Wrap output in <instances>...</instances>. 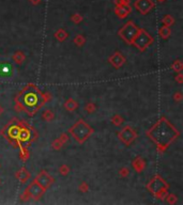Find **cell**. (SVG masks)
Here are the masks:
<instances>
[{
	"label": "cell",
	"mask_w": 183,
	"mask_h": 205,
	"mask_svg": "<svg viewBox=\"0 0 183 205\" xmlns=\"http://www.w3.org/2000/svg\"><path fill=\"white\" fill-rule=\"evenodd\" d=\"M20 105L28 112L29 114H33L43 104V96L39 90L35 88H28L25 89L19 94Z\"/></svg>",
	"instance_id": "1"
},
{
	"label": "cell",
	"mask_w": 183,
	"mask_h": 205,
	"mask_svg": "<svg viewBox=\"0 0 183 205\" xmlns=\"http://www.w3.org/2000/svg\"><path fill=\"white\" fill-rule=\"evenodd\" d=\"M135 8L140 12L141 14H147L149 13L153 8H154V3L152 0H136L135 2Z\"/></svg>",
	"instance_id": "2"
},
{
	"label": "cell",
	"mask_w": 183,
	"mask_h": 205,
	"mask_svg": "<svg viewBox=\"0 0 183 205\" xmlns=\"http://www.w3.org/2000/svg\"><path fill=\"white\" fill-rule=\"evenodd\" d=\"M13 75V66L8 62L0 63V76L1 77H11Z\"/></svg>",
	"instance_id": "3"
},
{
	"label": "cell",
	"mask_w": 183,
	"mask_h": 205,
	"mask_svg": "<svg viewBox=\"0 0 183 205\" xmlns=\"http://www.w3.org/2000/svg\"><path fill=\"white\" fill-rule=\"evenodd\" d=\"M131 9L130 6H117V9H116V13L118 16L120 17H125L126 15L130 13Z\"/></svg>",
	"instance_id": "4"
},
{
	"label": "cell",
	"mask_w": 183,
	"mask_h": 205,
	"mask_svg": "<svg viewBox=\"0 0 183 205\" xmlns=\"http://www.w3.org/2000/svg\"><path fill=\"white\" fill-rule=\"evenodd\" d=\"M163 22H164V24H166V26H168V25L173 24V19L171 18V16L167 15V16H165V17H164V19H163Z\"/></svg>",
	"instance_id": "5"
},
{
	"label": "cell",
	"mask_w": 183,
	"mask_h": 205,
	"mask_svg": "<svg viewBox=\"0 0 183 205\" xmlns=\"http://www.w3.org/2000/svg\"><path fill=\"white\" fill-rule=\"evenodd\" d=\"M72 21H74L75 22H80V21H81V16H80V15H78V14L73 15V16H72Z\"/></svg>",
	"instance_id": "6"
},
{
	"label": "cell",
	"mask_w": 183,
	"mask_h": 205,
	"mask_svg": "<svg viewBox=\"0 0 183 205\" xmlns=\"http://www.w3.org/2000/svg\"><path fill=\"white\" fill-rule=\"evenodd\" d=\"M29 1H31V3H33V4H39L42 0H29Z\"/></svg>",
	"instance_id": "7"
},
{
	"label": "cell",
	"mask_w": 183,
	"mask_h": 205,
	"mask_svg": "<svg viewBox=\"0 0 183 205\" xmlns=\"http://www.w3.org/2000/svg\"><path fill=\"white\" fill-rule=\"evenodd\" d=\"M157 1H160V2H163V1H165V0H157Z\"/></svg>",
	"instance_id": "8"
}]
</instances>
